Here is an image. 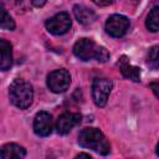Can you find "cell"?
Returning a JSON list of instances; mask_svg holds the SVG:
<instances>
[{"label": "cell", "mask_w": 159, "mask_h": 159, "mask_svg": "<svg viewBox=\"0 0 159 159\" xmlns=\"http://www.w3.org/2000/svg\"><path fill=\"white\" fill-rule=\"evenodd\" d=\"M71 84V75L67 70L60 68L48 73L47 76V87L53 93H63L68 89Z\"/></svg>", "instance_id": "3"}, {"label": "cell", "mask_w": 159, "mask_h": 159, "mask_svg": "<svg viewBox=\"0 0 159 159\" xmlns=\"http://www.w3.org/2000/svg\"><path fill=\"white\" fill-rule=\"evenodd\" d=\"M145 26L152 32L159 31V6H154L149 11L147 20H145Z\"/></svg>", "instance_id": "14"}, {"label": "cell", "mask_w": 159, "mask_h": 159, "mask_svg": "<svg viewBox=\"0 0 159 159\" xmlns=\"http://www.w3.org/2000/svg\"><path fill=\"white\" fill-rule=\"evenodd\" d=\"M98 45L91 39H80L75 45H73V53L77 58L82 61H89L91 58H96L97 51H98Z\"/></svg>", "instance_id": "7"}, {"label": "cell", "mask_w": 159, "mask_h": 159, "mask_svg": "<svg viewBox=\"0 0 159 159\" xmlns=\"http://www.w3.org/2000/svg\"><path fill=\"white\" fill-rule=\"evenodd\" d=\"M92 1L99 6H107V5H111L113 2V0H92Z\"/></svg>", "instance_id": "19"}, {"label": "cell", "mask_w": 159, "mask_h": 159, "mask_svg": "<svg viewBox=\"0 0 159 159\" xmlns=\"http://www.w3.org/2000/svg\"><path fill=\"white\" fill-rule=\"evenodd\" d=\"M112 81L108 78H94L92 82V99L97 107H104L112 89Z\"/></svg>", "instance_id": "4"}, {"label": "cell", "mask_w": 159, "mask_h": 159, "mask_svg": "<svg viewBox=\"0 0 159 159\" xmlns=\"http://www.w3.org/2000/svg\"><path fill=\"white\" fill-rule=\"evenodd\" d=\"M129 25H130V22H129L128 17L119 15V14H114L107 19L106 31L112 37H122L128 31Z\"/></svg>", "instance_id": "5"}, {"label": "cell", "mask_w": 159, "mask_h": 159, "mask_svg": "<svg viewBox=\"0 0 159 159\" xmlns=\"http://www.w3.org/2000/svg\"><path fill=\"white\" fill-rule=\"evenodd\" d=\"M34 132L39 137H47L52 132V117L48 112L41 111L35 116Z\"/></svg>", "instance_id": "8"}, {"label": "cell", "mask_w": 159, "mask_h": 159, "mask_svg": "<svg viewBox=\"0 0 159 159\" xmlns=\"http://www.w3.org/2000/svg\"><path fill=\"white\" fill-rule=\"evenodd\" d=\"M73 14H75L76 20L82 25H91L96 20V14L91 9H88L83 5H75Z\"/></svg>", "instance_id": "12"}, {"label": "cell", "mask_w": 159, "mask_h": 159, "mask_svg": "<svg viewBox=\"0 0 159 159\" xmlns=\"http://www.w3.org/2000/svg\"><path fill=\"white\" fill-rule=\"evenodd\" d=\"M81 118L82 117H81L80 113L66 112V113L61 114L57 118V122H56V130H57V133L62 134V135L70 133V130L81 122Z\"/></svg>", "instance_id": "9"}, {"label": "cell", "mask_w": 159, "mask_h": 159, "mask_svg": "<svg viewBox=\"0 0 159 159\" xmlns=\"http://www.w3.org/2000/svg\"><path fill=\"white\" fill-rule=\"evenodd\" d=\"M1 29L2 30H14L15 29V22L12 20V17L7 14V11L5 10V7L2 6V16H1Z\"/></svg>", "instance_id": "16"}, {"label": "cell", "mask_w": 159, "mask_h": 159, "mask_svg": "<svg viewBox=\"0 0 159 159\" xmlns=\"http://www.w3.org/2000/svg\"><path fill=\"white\" fill-rule=\"evenodd\" d=\"M9 97L14 106L20 109H26L31 106L34 99L32 86L22 78H16L9 87Z\"/></svg>", "instance_id": "2"}, {"label": "cell", "mask_w": 159, "mask_h": 159, "mask_svg": "<svg viewBox=\"0 0 159 159\" xmlns=\"http://www.w3.org/2000/svg\"><path fill=\"white\" fill-rule=\"evenodd\" d=\"M96 60H97L98 62H107V61L109 60V52L107 51L106 47H103V46H99V47H98Z\"/></svg>", "instance_id": "17"}, {"label": "cell", "mask_w": 159, "mask_h": 159, "mask_svg": "<svg viewBox=\"0 0 159 159\" xmlns=\"http://www.w3.org/2000/svg\"><path fill=\"white\" fill-rule=\"evenodd\" d=\"M71 25H72L71 17L65 11L56 14L55 16L50 17L46 21V29L52 35H63V34H66L70 30Z\"/></svg>", "instance_id": "6"}, {"label": "cell", "mask_w": 159, "mask_h": 159, "mask_svg": "<svg viewBox=\"0 0 159 159\" xmlns=\"http://www.w3.org/2000/svg\"><path fill=\"white\" fill-rule=\"evenodd\" d=\"M149 87H150V89L153 91V93L159 98V81L150 82V83H149Z\"/></svg>", "instance_id": "18"}, {"label": "cell", "mask_w": 159, "mask_h": 159, "mask_svg": "<svg viewBox=\"0 0 159 159\" xmlns=\"http://www.w3.org/2000/svg\"><path fill=\"white\" fill-rule=\"evenodd\" d=\"M157 154H158V157H159V142H158V144H157Z\"/></svg>", "instance_id": "22"}, {"label": "cell", "mask_w": 159, "mask_h": 159, "mask_svg": "<svg viewBox=\"0 0 159 159\" xmlns=\"http://www.w3.org/2000/svg\"><path fill=\"white\" fill-rule=\"evenodd\" d=\"M32 5L36 6V7H42L45 4H46V0H31Z\"/></svg>", "instance_id": "20"}, {"label": "cell", "mask_w": 159, "mask_h": 159, "mask_svg": "<svg viewBox=\"0 0 159 159\" xmlns=\"http://www.w3.org/2000/svg\"><path fill=\"white\" fill-rule=\"evenodd\" d=\"M147 65L152 70L159 68V46H153L147 55Z\"/></svg>", "instance_id": "15"}, {"label": "cell", "mask_w": 159, "mask_h": 159, "mask_svg": "<svg viewBox=\"0 0 159 159\" xmlns=\"http://www.w3.org/2000/svg\"><path fill=\"white\" fill-rule=\"evenodd\" d=\"M26 157V150L24 147L9 143L2 145L1 148V159H22Z\"/></svg>", "instance_id": "11"}, {"label": "cell", "mask_w": 159, "mask_h": 159, "mask_svg": "<svg viewBox=\"0 0 159 159\" xmlns=\"http://www.w3.org/2000/svg\"><path fill=\"white\" fill-rule=\"evenodd\" d=\"M0 48H1V62L0 68L1 71H7L12 65V47L11 43L6 40H0Z\"/></svg>", "instance_id": "13"}, {"label": "cell", "mask_w": 159, "mask_h": 159, "mask_svg": "<svg viewBox=\"0 0 159 159\" xmlns=\"http://www.w3.org/2000/svg\"><path fill=\"white\" fill-rule=\"evenodd\" d=\"M78 144L83 148L92 149L93 152H96L98 154H102V155H107L111 150L109 142L107 140L104 134L99 129L92 128V127L84 128L80 132Z\"/></svg>", "instance_id": "1"}, {"label": "cell", "mask_w": 159, "mask_h": 159, "mask_svg": "<svg viewBox=\"0 0 159 159\" xmlns=\"http://www.w3.org/2000/svg\"><path fill=\"white\" fill-rule=\"evenodd\" d=\"M117 65L119 66V70H120L122 75L125 78H128V80H130L133 82L140 81V68L130 65V62H129L127 56H122Z\"/></svg>", "instance_id": "10"}, {"label": "cell", "mask_w": 159, "mask_h": 159, "mask_svg": "<svg viewBox=\"0 0 159 159\" xmlns=\"http://www.w3.org/2000/svg\"><path fill=\"white\" fill-rule=\"evenodd\" d=\"M77 158H88V159H91L92 157L87 153H80V154H77Z\"/></svg>", "instance_id": "21"}]
</instances>
